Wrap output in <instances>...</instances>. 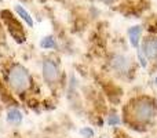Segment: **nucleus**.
<instances>
[{"label":"nucleus","instance_id":"6","mask_svg":"<svg viewBox=\"0 0 157 138\" xmlns=\"http://www.w3.org/2000/svg\"><path fill=\"white\" fill-rule=\"evenodd\" d=\"M142 47H144V53L147 58H157V40L146 39Z\"/></svg>","mask_w":157,"mask_h":138},{"label":"nucleus","instance_id":"11","mask_svg":"<svg viewBox=\"0 0 157 138\" xmlns=\"http://www.w3.org/2000/svg\"><path fill=\"white\" fill-rule=\"evenodd\" d=\"M80 133H81V136L86 137V138H91L92 136H94V131H92L90 127H84L83 130L80 131Z\"/></svg>","mask_w":157,"mask_h":138},{"label":"nucleus","instance_id":"2","mask_svg":"<svg viewBox=\"0 0 157 138\" xmlns=\"http://www.w3.org/2000/svg\"><path fill=\"white\" fill-rule=\"evenodd\" d=\"M132 115L135 117V120H138V122H147L155 115V106L149 101L141 100L136 102V105H134Z\"/></svg>","mask_w":157,"mask_h":138},{"label":"nucleus","instance_id":"4","mask_svg":"<svg viewBox=\"0 0 157 138\" xmlns=\"http://www.w3.org/2000/svg\"><path fill=\"white\" fill-rule=\"evenodd\" d=\"M43 76H44V79H46V81H48V83H54V81L58 80V77H59V70H58V66L55 65L54 61H51V60L44 61Z\"/></svg>","mask_w":157,"mask_h":138},{"label":"nucleus","instance_id":"5","mask_svg":"<svg viewBox=\"0 0 157 138\" xmlns=\"http://www.w3.org/2000/svg\"><path fill=\"white\" fill-rule=\"evenodd\" d=\"M112 68L119 73H125L130 69V60L124 55H116L112 60Z\"/></svg>","mask_w":157,"mask_h":138},{"label":"nucleus","instance_id":"9","mask_svg":"<svg viewBox=\"0 0 157 138\" xmlns=\"http://www.w3.org/2000/svg\"><path fill=\"white\" fill-rule=\"evenodd\" d=\"M15 11H17V14H18V15L21 17V18L24 19L25 22H28V25H29V26H33V19H32V17H30V14L28 13V11L25 10L22 6L17 4V6H15Z\"/></svg>","mask_w":157,"mask_h":138},{"label":"nucleus","instance_id":"10","mask_svg":"<svg viewBox=\"0 0 157 138\" xmlns=\"http://www.w3.org/2000/svg\"><path fill=\"white\" fill-rule=\"evenodd\" d=\"M40 46L43 47V49H55V47H57V44H55L54 37H51V36H47V37H44L43 40H41Z\"/></svg>","mask_w":157,"mask_h":138},{"label":"nucleus","instance_id":"8","mask_svg":"<svg viewBox=\"0 0 157 138\" xmlns=\"http://www.w3.org/2000/svg\"><path fill=\"white\" fill-rule=\"evenodd\" d=\"M7 120L13 124H19L22 120V113L17 108H13L7 112Z\"/></svg>","mask_w":157,"mask_h":138},{"label":"nucleus","instance_id":"13","mask_svg":"<svg viewBox=\"0 0 157 138\" xmlns=\"http://www.w3.org/2000/svg\"><path fill=\"white\" fill-rule=\"evenodd\" d=\"M120 119L117 116H110L109 117V124H119Z\"/></svg>","mask_w":157,"mask_h":138},{"label":"nucleus","instance_id":"12","mask_svg":"<svg viewBox=\"0 0 157 138\" xmlns=\"http://www.w3.org/2000/svg\"><path fill=\"white\" fill-rule=\"evenodd\" d=\"M138 58H139V62H141V65L145 68V66H146V60H145V57H144V54H142L141 50H138Z\"/></svg>","mask_w":157,"mask_h":138},{"label":"nucleus","instance_id":"3","mask_svg":"<svg viewBox=\"0 0 157 138\" xmlns=\"http://www.w3.org/2000/svg\"><path fill=\"white\" fill-rule=\"evenodd\" d=\"M2 15H3V18H4V21L7 22L8 30L11 32V35H13L14 37H15L17 40L19 41V43H22V41H24V33H22L21 25H19L18 22H17L15 19L13 18V15H11L8 11H3Z\"/></svg>","mask_w":157,"mask_h":138},{"label":"nucleus","instance_id":"1","mask_svg":"<svg viewBox=\"0 0 157 138\" xmlns=\"http://www.w3.org/2000/svg\"><path fill=\"white\" fill-rule=\"evenodd\" d=\"M8 81H10V86L15 91H24L25 89H28L30 80H29V75H28L26 69L17 65L8 73Z\"/></svg>","mask_w":157,"mask_h":138},{"label":"nucleus","instance_id":"7","mask_svg":"<svg viewBox=\"0 0 157 138\" xmlns=\"http://www.w3.org/2000/svg\"><path fill=\"white\" fill-rule=\"evenodd\" d=\"M141 33H142V28L141 26H132L128 29V36H130V41L134 47H138L139 44V39H141Z\"/></svg>","mask_w":157,"mask_h":138}]
</instances>
